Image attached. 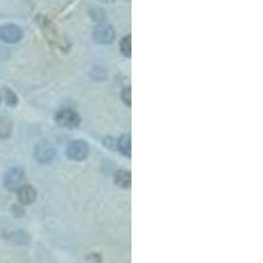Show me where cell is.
I'll use <instances>...</instances> for the list:
<instances>
[{
	"label": "cell",
	"instance_id": "7a4b0ae2",
	"mask_svg": "<svg viewBox=\"0 0 263 263\" xmlns=\"http://www.w3.org/2000/svg\"><path fill=\"white\" fill-rule=\"evenodd\" d=\"M23 180H24V171L17 167L11 168L7 171L6 177H4V185L7 190L13 191V190L20 189Z\"/></svg>",
	"mask_w": 263,
	"mask_h": 263
},
{
	"label": "cell",
	"instance_id": "7c38bea8",
	"mask_svg": "<svg viewBox=\"0 0 263 263\" xmlns=\"http://www.w3.org/2000/svg\"><path fill=\"white\" fill-rule=\"evenodd\" d=\"M6 93H7V103H8L9 105H15L16 104L15 95H13V93L11 92V91H9V90H7Z\"/></svg>",
	"mask_w": 263,
	"mask_h": 263
},
{
	"label": "cell",
	"instance_id": "9c48e42d",
	"mask_svg": "<svg viewBox=\"0 0 263 263\" xmlns=\"http://www.w3.org/2000/svg\"><path fill=\"white\" fill-rule=\"evenodd\" d=\"M12 132V123L7 117H0V138H7Z\"/></svg>",
	"mask_w": 263,
	"mask_h": 263
},
{
	"label": "cell",
	"instance_id": "30bf717a",
	"mask_svg": "<svg viewBox=\"0 0 263 263\" xmlns=\"http://www.w3.org/2000/svg\"><path fill=\"white\" fill-rule=\"evenodd\" d=\"M117 145H119L120 152L123 153L124 156L130 157V137L129 136H123L119 140Z\"/></svg>",
	"mask_w": 263,
	"mask_h": 263
},
{
	"label": "cell",
	"instance_id": "ba28073f",
	"mask_svg": "<svg viewBox=\"0 0 263 263\" xmlns=\"http://www.w3.org/2000/svg\"><path fill=\"white\" fill-rule=\"evenodd\" d=\"M130 174L125 170H119L115 174V183L121 189H129L130 187Z\"/></svg>",
	"mask_w": 263,
	"mask_h": 263
},
{
	"label": "cell",
	"instance_id": "5b68a950",
	"mask_svg": "<svg viewBox=\"0 0 263 263\" xmlns=\"http://www.w3.org/2000/svg\"><path fill=\"white\" fill-rule=\"evenodd\" d=\"M114 28L108 24H100L93 30V40L99 44H111L114 41Z\"/></svg>",
	"mask_w": 263,
	"mask_h": 263
},
{
	"label": "cell",
	"instance_id": "8992f818",
	"mask_svg": "<svg viewBox=\"0 0 263 263\" xmlns=\"http://www.w3.org/2000/svg\"><path fill=\"white\" fill-rule=\"evenodd\" d=\"M34 156L41 163H48L55 157V149L48 142H40L34 150Z\"/></svg>",
	"mask_w": 263,
	"mask_h": 263
},
{
	"label": "cell",
	"instance_id": "8fae6325",
	"mask_svg": "<svg viewBox=\"0 0 263 263\" xmlns=\"http://www.w3.org/2000/svg\"><path fill=\"white\" fill-rule=\"evenodd\" d=\"M120 49H121V53L125 55V57H130L132 54V40L130 36H126L121 40V44H120Z\"/></svg>",
	"mask_w": 263,
	"mask_h": 263
},
{
	"label": "cell",
	"instance_id": "6da1fadb",
	"mask_svg": "<svg viewBox=\"0 0 263 263\" xmlns=\"http://www.w3.org/2000/svg\"><path fill=\"white\" fill-rule=\"evenodd\" d=\"M55 121H57L58 125L63 126V128H75L81 123V117L77 112L71 111V109H62L55 115Z\"/></svg>",
	"mask_w": 263,
	"mask_h": 263
},
{
	"label": "cell",
	"instance_id": "52a82bcc",
	"mask_svg": "<svg viewBox=\"0 0 263 263\" xmlns=\"http://www.w3.org/2000/svg\"><path fill=\"white\" fill-rule=\"evenodd\" d=\"M17 199L21 204L29 205V204L36 200V190L30 187V185H23V187L18 189Z\"/></svg>",
	"mask_w": 263,
	"mask_h": 263
},
{
	"label": "cell",
	"instance_id": "277c9868",
	"mask_svg": "<svg viewBox=\"0 0 263 263\" xmlns=\"http://www.w3.org/2000/svg\"><path fill=\"white\" fill-rule=\"evenodd\" d=\"M87 154H88V146L83 141H72L67 147V156L74 161H82L86 158Z\"/></svg>",
	"mask_w": 263,
	"mask_h": 263
},
{
	"label": "cell",
	"instance_id": "3957f363",
	"mask_svg": "<svg viewBox=\"0 0 263 263\" xmlns=\"http://www.w3.org/2000/svg\"><path fill=\"white\" fill-rule=\"evenodd\" d=\"M23 37V30L15 24H6L0 28V39L7 44H16Z\"/></svg>",
	"mask_w": 263,
	"mask_h": 263
},
{
	"label": "cell",
	"instance_id": "4fadbf2b",
	"mask_svg": "<svg viewBox=\"0 0 263 263\" xmlns=\"http://www.w3.org/2000/svg\"><path fill=\"white\" fill-rule=\"evenodd\" d=\"M123 100L125 104L130 105V88H125L123 91Z\"/></svg>",
	"mask_w": 263,
	"mask_h": 263
}]
</instances>
